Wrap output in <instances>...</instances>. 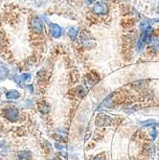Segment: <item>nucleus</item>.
<instances>
[{"label":"nucleus","mask_w":159,"mask_h":160,"mask_svg":"<svg viewBox=\"0 0 159 160\" xmlns=\"http://www.w3.org/2000/svg\"><path fill=\"white\" fill-rule=\"evenodd\" d=\"M92 12L97 16H105L108 12V6L105 2H97L94 4Z\"/></svg>","instance_id":"f257e3e1"},{"label":"nucleus","mask_w":159,"mask_h":160,"mask_svg":"<svg viewBox=\"0 0 159 160\" xmlns=\"http://www.w3.org/2000/svg\"><path fill=\"white\" fill-rule=\"evenodd\" d=\"M5 117L11 121V122H16L19 118V111L16 108H8L4 110Z\"/></svg>","instance_id":"f03ea898"},{"label":"nucleus","mask_w":159,"mask_h":160,"mask_svg":"<svg viewBox=\"0 0 159 160\" xmlns=\"http://www.w3.org/2000/svg\"><path fill=\"white\" fill-rule=\"evenodd\" d=\"M31 28L37 34H40L44 31V23L38 18H33L31 20Z\"/></svg>","instance_id":"7ed1b4c3"},{"label":"nucleus","mask_w":159,"mask_h":160,"mask_svg":"<svg viewBox=\"0 0 159 160\" xmlns=\"http://www.w3.org/2000/svg\"><path fill=\"white\" fill-rule=\"evenodd\" d=\"M111 122V118L107 115H105V114H100L96 117V120H95V123H96V126H99V127H103V126H107V125H109Z\"/></svg>","instance_id":"20e7f679"},{"label":"nucleus","mask_w":159,"mask_h":160,"mask_svg":"<svg viewBox=\"0 0 159 160\" xmlns=\"http://www.w3.org/2000/svg\"><path fill=\"white\" fill-rule=\"evenodd\" d=\"M49 26H50V32L55 38H59L62 37V29L61 26H59L57 24H55V23H49Z\"/></svg>","instance_id":"39448f33"},{"label":"nucleus","mask_w":159,"mask_h":160,"mask_svg":"<svg viewBox=\"0 0 159 160\" xmlns=\"http://www.w3.org/2000/svg\"><path fill=\"white\" fill-rule=\"evenodd\" d=\"M150 48L156 53H159V36L152 35L151 38V40L149 42Z\"/></svg>","instance_id":"423d86ee"},{"label":"nucleus","mask_w":159,"mask_h":160,"mask_svg":"<svg viewBox=\"0 0 159 160\" xmlns=\"http://www.w3.org/2000/svg\"><path fill=\"white\" fill-rule=\"evenodd\" d=\"M20 97V93L17 90H11L6 93V98L8 100H17Z\"/></svg>","instance_id":"0eeeda50"},{"label":"nucleus","mask_w":159,"mask_h":160,"mask_svg":"<svg viewBox=\"0 0 159 160\" xmlns=\"http://www.w3.org/2000/svg\"><path fill=\"white\" fill-rule=\"evenodd\" d=\"M38 109L41 113L43 114H46V113H49L50 111V107L47 103H45V102H41V103L38 105Z\"/></svg>","instance_id":"6e6552de"},{"label":"nucleus","mask_w":159,"mask_h":160,"mask_svg":"<svg viewBox=\"0 0 159 160\" xmlns=\"http://www.w3.org/2000/svg\"><path fill=\"white\" fill-rule=\"evenodd\" d=\"M78 29L77 28H75V27H71L70 29H69V31H68V36H69V38L72 39V40H75L76 38H77V37H78Z\"/></svg>","instance_id":"1a4fd4ad"},{"label":"nucleus","mask_w":159,"mask_h":160,"mask_svg":"<svg viewBox=\"0 0 159 160\" xmlns=\"http://www.w3.org/2000/svg\"><path fill=\"white\" fill-rule=\"evenodd\" d=\"M139 125H141L143 127H148V126H158L159 127V124L155 120H153V119H150V120H147V121L139 122Z\"/></svg>","instance_id":"9d476101"},{"label":"nucleus","mask_w":159,"mask_h":160,"mask_svg":"<svg viewBox=\"0 0 159 160\" xmlns=\"http://www.w3.org/2000/svg\"><path fill=\"white\" fill-rule=\"evenodd\" d=\"M17 156L19 160H31V155L28 152H24V151L19 152Z\"/></svg>","instance_id":"9b49d317"},{"label":"nucleus","mask_w":159,"mask_h":160,"mask_svg":"<svg viewBox=\"0 0 159 160\" xmlns=\"http://www.w3.org/2000/svg\"><path fill=\"white\" fill-rule=\"evenodd\" d=\"M8 75V69L5 67L0 68V79H4Z\"/></svg>","instance_id":"f8f14e48"},{"label":"nucleus","mask_w":159,"mask_h":160,"mask_svg":"<svg viewBox=\"0 0 159 160\" xmlns=\"http://www.w3.org/2000/svg\"><path fill=\"white\" fill-rule=\"evenodd\" d=\"M145 45H146V42L143 41L141 38H139V40L137 42V49H138V51H142L144 49V47H145Z\"/></svg>","instance_id":"ddd939ff"},{"label":"nucleus","mask_w":159,"mask_h":160,"mask_svg":"<svg viewBox=\"0 0 159 160\" xmlns=\"http://www.w3.org/2000/svg\"><path fill=\"white\" fill-rule=\"evenodd\" d=\"M156 136H157V130L155 128H152L151 130V137H152V140H154L156 138Z\"/></svg>","instance_id":"4468645a"},{"label":"nucleus","mask_w":159,"mask_h":160,"mask_svg":"<svg viewBox=\"0 0 159 160\" xmlns=\"http://www.w3.org/2000/svg\"><path fill=\"white\" fill-rule=\"evenodd\" d=\"M93 160H103V159H101L100 157H96L95 159H93Z\"/></svg>","instance_id":"2eb2a0df"},{"label":"nucleus","mask_w":159,"mask_h":160,"mask_svg":"<svg viewBox=\"0 0 159 160\" xmlns=\"http://www.w3.org/2000/svg\"><path fill=\"white\" fill-rule=\"evenodd\" d=\"M52 160H61V159H60V158H57V157H56V158H53Z\"/></svg>","instance_id":"dca6fc26"},{"label":"nucleus","mask_w":159,"mask_h":160,"mask_svg":"<svg viewBox=\"0 0 159 160\" xmlns=\"http://www.w3.org/2000/svg\"><path fill=\"white\" fill-rule=\"evenodd\" d=\"M88 1H90V2H93V1H96V0H88Z\"/></svg>","instance_id":"f3484780"}]
</instances>
